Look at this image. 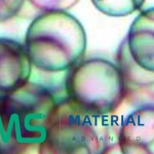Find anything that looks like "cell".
<instances>
[{
    "label": "cell",
    "instance_id": "cell-1",
    "mask_svg": "<svg viewBox=\"0 0 154 154\" xmlns=\"http://www.w3.org/2000/svg\"><path fill=\"white\" fill-rule=\"evenodd\" d=\"M118 130L109 115L83 111L65 97L58 102L38 153H110L118 147Z\"/></svg>",
    "mask_w": 154,
    "mask_h": 154
},
{
    "label": "cell",
    "instance_id": "cell-2",
    "mask_svg": "<svg viewBox=\"0 0 154 154\" xmlns=\"http://www.w3.org/2000/svg\"><path fill=\"white\" fill-rule=\"evenodd\" d=\"M25 48L33 68L49 73L68 71L85 54V31L69 12H43L30 24Z\"/></svg>",
    "mask_w": 154,
    "mask_h": 154
},
{
    "label": "cell",
    "instance_id": "cell-3",
    "mask_svg": "<svg viewBox=\"0 0 154 154\" xmlns=\"http://www.w3.org/2000/svg\"><path fill=\"white\" fill-rule=\"evenodd\" d=\"M66 97L86 112L110 115L125 101L123 84L115 64L104 59L82 60L68 70Z\"/></svg>",
    "mask_w": 154,
    "mask_h": 154
},
{
    "label": "cell",
    "instance_id": "cell-4",
    "mask_svg": "<svg viewBox=\"0 0 154 154\" xmlns=\"http://www.w3.org/2000/svg\"><path fill=\"white\" fill-rule=\"evenodd\" d=\"M59 101L45 85L30 79L0 100L23 154L38 153Z\"/></svg>",
    "mask_w": 154,
    "mask_h": 154
},
{
    "label": "cell",
    "instance_id": "cell-5",
    "mask_svg": "<svg viewBox=\"0 0 154 154\" xmlns=\"http://www.w3.org/2000/svg\"><path fill=\"white\" fill-rule=\"evenodd\" d=\"M116 66L123 84L125 101L136 109L154 105V72L137 65L121 41L116 53Z\"/></svg>",
    "mask_w": 154,
    "mask_h": 154
},
{
    "label": "cell",
    "instance_id": "cell-6",
    "mask_svg": "<svg viewBox=\"0 0 154 154\" xmlns=\"http://www.w3.org/2000/svg\"><path fill=\"white\" fill-rule=\"evenodd\" d=\"M118 148L123 154L154 153V108L136 109L118 130Z\"/></svg>",
    "mask_w": 154,
    "mask_h": 154
},
{
    "label": "cell",
    "instance_id": "cell-7",
    "mask_svg": "<svg viewBox=\"0 0 154 154\" xmlns=\"http://www.w3.org/2000/svg\"><path fill=\"white\" fill-rule=\"evenodd\" d=\"M32 64L25 44L0 37V100L30 79Z\"/></svg>",
    "mask_w": 154,
    "mask_h": 154
},
{
    "label": "cell",
    "instance_id": "cell-8",
    "mask_svg": "<svg viewBox=\"0 0 154 154\" xmlns=\"http://www.w3.org/2000/svg\"><path fill=\"white\" fill-rule=\"evenodd\" d=\"M122 41L137 65L154 72V9L137 17Z\"/></svg>",
    "mask_w": 154,
    "mask_h": 154
},
{
    "label": "cell",
    "instance_id": "cell-9",
    "mask_svg": "<svg viewBox=\"0 0 154 154\" xmlns=\"http://www.w3.org/2000/svg\"><path fill=\"white\" fill-rule=\"evenodd\" d=\"M154 0H91L101 12L109 17H126L139 11H148L153 8Z\"/></svg>",
    "mask_w": 154,
    "mask_h": 154
},
{
    "label": "cell",
    "instance_id": "cell-10",
    "mask_svg": "<svg viewBox=\"0 0 154 154\" xmlns=\"http://www.w3.org/2000/svg\"><path fill=\"white\" fill-rule=\"evenodd\" d=\"M0 154H23L0 103Z\"/></svg>",
    "mask_w": 154,
    "mask_h": 154
},
{
    "label": "cell",
    "instance_id": "cell-11",
    "mask_svg": "<svg viewBox=\"0 0 154 154\" xmlns=\"http://www.w3.org/2000/svg\"><path fill=\"white\" fill-rule=\"evenodd\" d=\"M36 9L43 12L67 11L71 9L79 0H28Z\"/></svg>",
    "mask_w": 154,
    "mask_h": 154
},
{
    "label": "cell",
    "instance_id": "cell-12",
    "mask_svg": "<svg viewBox=\"0 0 154 154\" xmlns=\"http://www.w3.org/2000/svg\"><path fill=\"white\" fill-rule=\"evenodd\" d=\"M26 0H0V23L18 16Z\"/></svg>",
    "mask_w": 154,
    "mask_h": 154
}]
</instances>
